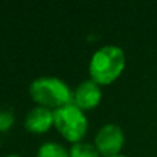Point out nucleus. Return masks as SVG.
Returning a JSON list of instances; mask_svg holds the SVG:
<instances>
[{"mask_svg": "<svg viewBox=\"0 0 157 157\" xmlns=\"http://www.w3.org/2000/svg\"><path fill=\"white\" fill-rule=\"evenodd\" d=\"M124 68V50L114 44H106L99 47L97 51H94L88 62L90 77L99 86H106L117 80Z\"/></svg>", "mask_w": 157, "mask_h": 157, "instance_id": "1", "label": "nucleus"}, {"mask_svg": "<svg viewBox=\"0 0 157 157\" xmlns=\"http://www.w3.org/2000/svg\"><path fill=\"white\" fill-rule=\"evenodd\" d=\"M29 94L39 106L55 110L72 103L73 90L57 76H39L29 84Z\"/></svg>", "mask_w": 157, "mask_h": 157, "instance_id": "2", "label": "nucleus"}, {"mask_svg": "<svg viewBox=\"0 0 157 157\" xmlns=\"http://www.w3.org/2000/svg\"><path fill=\"white\" fill-rule=\"evenodd\" d=\"M54 127L62 138L76 144L81 142V139L86 136L88 130V119L84 110L73 103H68L54 110Z\"/></svg>", "mask_w": 157, "mask_h": 157, "instance_id": "3", "label": "nucleus"}, {"mask_svg": "<svg viewBox=\"0 0 157 157\" xmlns=\"http://www.w3.org/2000/svg\"><path fill=\"white\" fill-rule=\"evenodd\" d=\"M125 136L121 127L114 123H106L98 130L94 138V145L101 156L110 157L120 155L124 146Z\"/></svg>", "mask_w": 157, "mask_h": 157, "instance_id": "4", "label": "nucleus"}, {"mask_svg": "<svg viewBox=\"0 0 157 157\" xmlns=\"http://www.w3.org/2000/svg\"><path fill=\"white\" fill-rule=\"evenodd\" d=\"M101 99H102L101 86L91 78H87L73 90L72 103L80 108L81 110H91L99 105Z\"/></svg>", "mask_w": 157, "mask_h": 157, "instance_id": "5", "label": "nucleus"}, {"mask_svg": "<svg viewBox=\"0 0 157 157\" xmlns=\"http://www.w3.org/2000/svg\"><path fill=\"white\" fill-rule=\"evenodd\" d=\"M24 125L28 132L36 134V135L47 132L54 125V110L36 105L26 113Z\"/></svg>", "mask_w": 157, "mask_h": 157, "instance_id": "6", "label": "nucleus"}, {"mask_svg": "<svg viewBox=\"0 0 157 157\" xmlns=\"http://www.w3.org/2000/svg\"><path fill=\"white\" fill-rule=\"evenodd\" d=\"M36 157H71V156H69V149L63 146L62 144L47 141L39 146Z\"/></svg>", "mask_w": 157, "mask_h": 157, "instance_id": "7", "label": "nucleus"}, {"mask_svg": "<svg viewBox=\"0 0 157 157\" xmlns=\"http://www.w3.org/2000/svg\"><path fill=\"white\" fill-rule=\"evenodd\" d=\"M69 156L71 157H101L98 149L95 147L94 144L88 142H76L72 144L69 147Z\"/></svg>", "mask_w": 157, "mask_h": 157, "instance_id": "8", "label": "nucleus"}, {"mask_svg": "<svg viewBox=\"0 0 157 157\" xmlns=\"http://www.w3.org/2000/svg\"><path fill=\"white\" fill-rule=\"evenodd\" d=\"M14 124V114L11 110H0V131H7Z\"/></svg>", "mask_w": 157, "mask_h": 157, "instance_id": "9", "label": "nucleus"}, {"mask_svg": "<svg viewBox=\"0 0 157 157\" xmlns=\"http://www.w3.org/2000/svg\"><path fill=\"white\" fill-rule=\"evenodd\" d=\"M4 157H22V156L15 155V153H11V155H7V156H4Z\"/></svg>", "mask_w": 157, "mask_h": 157, "instance_id": "10", "label": "nucleus"}, {"mask_svg": "<svg viewBox=\"0 0 157 157\" xmlns=\"http://www.w3.org/2000/svg\"><path fill=\"white\" fill-rule=\"evenodd\" d=\"M110 157H128V156H125V155H116V156H110Z\"/></svg>", "mask_w": 157, "mask_h": 157, "instance_id": "11", "label": "nucleus"}]
</instances>
